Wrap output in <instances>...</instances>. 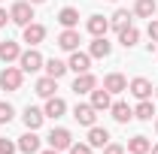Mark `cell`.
I'll use <instances>...</instances> for the list:
<instances>
[{
    "mask_svg": "<svg viewBox=\"0 0 158 154\" xmlns=\"http://www.w3.org/2000/svg\"><path fill=\"white\" fill-rule=\"evenodd\" d=\"M9 21L19 24V27H27V24L34 21V3H27V0L12 3V6H9Z\"/></svg>",
    "mask_w": 158,
    "mask_h": 154,
    "instance_id": "6da1fadb",
    "label": "cell"
},
{
    "mask_svg": "<svg viewBox=\"0 0 158 154\" xmlns=\"http://www.w3.org/2000/svg\"><path fill=\"white\" fill-rule=\"evenodd\" d=\"M21 82H24V73H21V67H3V73H0V88L3 91H19Z\"/></svg>",
    "mask_w": 158,
    "mask_h": 154,
    "instance_id": "7a4b0ae2",
    "label": "cell"
},
{
    "mask_svg": "<svg viewBox=\"0 0 158 154\" xmlns=\"http://www.w3.org/2000/svg\"><path fill=\"white\" fill-rule=\"evenodd\" d=\"M43 55H40L37 48H27V52H21L19 55V67H21V73H37V70H43Z\"/></svg>",
    "mask_w": 158,
    "mask_h": 154,
    "instance_id": "3957f363",
    "label": "cell"
},
{
    "mask_svg": "<svg viewBox=\"0 0 158 154\" xmlns=\"http://www.w3.org/2000/svg\"><path fill=\"white\" fill-rule=\"evenodd\" d=\"M49 145H52L55 151H67V148L73 145V133H70L67 127H55V130L49 133Z\"/></svg>",
    "mask_w": 158,
    "mask_h": 154,
    "instance_id": "277c9868",
    "label": "cell"
},
{
    "mask_svg": "<svg viewBox=\"0 0 158 154\" xmlns=\"http://www.w3.org/2000/svg\"><path fill=\"white\" fill-rule=\"evenodd\" d=\"M67 70H73V73H88V70H91V55H88V52H70V60H67Z\"/></svg>",
    "mask_w": 158,
    "mask_h": 154,
    "instance_id": "5b68a950",
    "label": "cell"
},
{
    "mask_svg": "<svg viewBox=\"0 0 158 154\" xmlns=\"http://www.w3.org/2000/svg\"><path fill=\"white\" fill-rule=\"evenodd\" d=\"M73 118H76L82 127H94V118H98V109L91 106V103H76V109H73Z\"/></svg>",
    "mask_w": 158,
    "mask_h": 154,
    "instance_id": "8992f818",
    "label": "cell"
},
{
    "mask_svg": "<svg viewBox=\"0 0 158 154\" xmlns=\"http://www.w3.org/2000/svg\"><path fill=\"white\" fill-rule=\"evenodd\" d=\"M79 42H82V37H79L76 27H64V30L58 33V45L64 48V52H76Z\"/></svg>",
    "mask_w": 158,
    "mask_h": 154,
    "instance_id": "52a82bcc",
    "label": "cell"
},
{
    "mask_svg": "<svg viewBox=\"0 0 158 154\" xmlns=\"http://www.w3.org/2000/svg\"><path fill=\"white\" fill-rule=\"evenodd\" d=\"M21 121H24L27 130H40L43 121H46V115H43V109H37V106H27V109L21 112Z\"/></svg>",
    "mask_w": 158,
    "mask_h": 154,
    "instance_id": "ba28073f",
    "label": "cell"
},
{
    "mask_svg": "<svg viewBox=\"0 0 158 154\" xmlns=\"http://www.w3.org/2000/svg\"><path fill=\"white\" fill-rule=\"evenodd\" d=\"M128 91L137 97V100H149V97H152V82H149V79H143V76H137V79H131Z\"/></svg>",
    "mask_w": 158,
    "mask_h": 154,
    "instance_id": "9c48e42d",
    "label": "cell"
},
{
    "mask_svg": "<svg viewBox=\"0 0 158 154\" xmlns=\"http://www.w3.org/2000/svg\"><path fill=\"white\" fill-rule=\"evenodd\" d=\"M43 39H46V27H43V24H37V21H31V24L24 27V42H27L31 48H37Z\"/></svg>",
    "mask_w": 158,
    "mask_h": 154,
    "instance_id": "30bf717a",
    "label": "cell"
},
{
    "mask_svg": "<svg viewBox=\"0 0 158 154\" xmlns=\"http://www.w3.org/2000/svg\"><path fill=\"white\" fill-rule=\"evenodd\" d=\"M94 88H98V79L91 76V73H79V76L73 79V91H76V94H91Z\"/></svg>",
    "mask_w": 158,
    "mask_h": 154,
    "instance_id": "8fae6325",
    "label": "cell"
},
{
    "mask_svg": "<svg viewBox=\"0 0 158 154\" xmlns=\"http://www.w3.org/2000/svg\"><path fill=\"white\" fill-rule=\"evenodd\" d=\"M88 145L91 148H103V145H110V130L106 127H88Z\"/></svg>",
    "mask_w": 158,
    "mask_h": 154,
    "instance_id": "7c38bea8",
    "label": "cell"
},
{
    "mask_svg": "<svg viewBox=\"0 0 158 154\" xmlns=\"http://www.w3.org/2000/svg\"><path fill=\"white\" fill-rule=\"evenodd\" d=\"M19 151H24V154H37L40 151V136H37V130H27L24 136H19Z\"/></svg>",
    "mask_w": 158,
    "mask_h": 154,
    "instance_id": "4fadbf2b",
    "label": "cell"
},
{
    "mask_svg": "<svg viewBox=\"0 0 158 154\" xmlns=\"http://www.w3.org/2000/svg\"><path fill=\"white\" fill-rule=\"evenodd\" d=\"M85 30H88L91 37H106V30H110V21L103 18V15H91V18L85 21Z\"/></svg>",
    "mask_w": 158,
    "mask_h": 154,
    "instance_id": "5bb4252c",
    "label": "cell"
},
{
    "mask_svg": "<svg viewBox=\"0 0 158 154\" xmlns=\"http://www.w3.org/2000/svg\"><path fill=\"white\" fill-rule=\"evenodd\" d=\"M103 88L110 94H122V91H128V79L122 76V73H110V76L103 79Z\"/></svg>",
    "mask_w": 158,
    "mask_h": 154,
    "instance_id": "9a60e30c",
    "label": "cell"
},
{
    "mask_svg": "<svg viewBox=\"0 0 158 154\" xmlns=\"http://www.w3.org/2000/svg\"><path fill=\"white\" fill-rule=\"evenodd\" d=\"M34 91H37L40 97H55V91H58V79H52V76H43V79H37V85H34Z\"/></svg>",
    "mask_w": 158,
    "mask_h": 154,
    "instance_id": "2e32d148",
    "label": "cell"
},
{
    "mask_svg": "<svg viewBox=\"0 0 158 154\" xmlns=\"http://www.w3.org/2000/svg\"><path fill=\"white\" fill-rule=\"evenodd\" d=\"M19 55H21L19 42H12V39H3V42H0V60H3V64L19 60Z\"/></svg>",
    "mask_w": 158,
    "mask_h": 154,
    "instance_id": "e0dca14e",
    "label": "cell"
},
{
    "mask_svg": "<svg viewBox=\"0 0 158 154\" xmlns=\"http://www.w3.org/2000/svg\"><path fill=\"white\" fill-rule=\"evenodd\" d=\"M110 52H113V42H106V37H94V42L88 45L91 58H110Z\"/></svg>",
    "mask_w": 158,
    "mask_h": 154,
    "instance_id": "ac0fdd59",
    "label": "cell"
},
{
    "mask_svg": "<svg viewBox=\"0 0 158 154\" xmlns=\"http://www.w3.org/2000/svg\"><path fill=\"white\" fill-rule=\"evenodd\" d=\"M64 112H67V103H64L61 97H49V100H46V109H43L46 118H61Z\"/></svg>",
    "mask_w": 158,
    "mask_h": 154,
    "instance_id": "d6986e66",
    "label": "cell"
},
{
    "mask_svg": "<svg viewBox=\"0 0 158 154\" xmlns=\"http://www.w3.org/2000/svg\"><path fill=\"white\" fill-rule=\"evenodd\" d=\"M110 112H113V118H116L118 124H128V121H134V109H131L128 103H122V100L110 106Z\"/></svg>",
    "mask_w": 158,
    "mask_h": 154,
    "instance_id": "ffe728a7",
    "label": "cell"
},
{
    "mask_svg": "<svg viewBox=\"0 0 158 154\" xmlns=\"http://www.w3.org/2000/svg\"><path fill=\"white\" fill-rule=\"evenodd\" d=\"M91 106H94L98 112H106V109L113 106V100H110V91H106V88H94V91H91Z\"/></svg>",
    "mask_w": 158,
    "mask_h": 154,
    "instance_id": "44dd1931",
    "label": "cell"
},
{
    "mask_svg": "<svg viewBox=\"0 0 158 154\" xmlns=\"http://www.w3.org/2000/svg\"><path fill=\"white\" fill-rule=\"evenodd\" d=\"M137 39H140V30L134 27V24H128V27H122V30H118V42H122L125 48H134V45H137Z\"/></svg>",
    "mask_w": 158,
    "mask_h": 154,
    "instance_id": "7402d4cb",
    "label": "cell"
},
{
    "mask_svg": "<svg viewBox=\"0 0 158 154\" xmlns=\"http://www.w3.org/2000/svg\"><path fill=\"white\" fill-rule=\"evenodd\" d=\"M155 12H158L155 0H137V3H134V15H140V18H152Z\"/></svg>",
    "mask_w": 158,
    "mask_h": 154,
    "instance_id": "603a6c76",
    "label": "cell"
},
{
    "mask_svg": "<svg viewBox=\"0 0 158 154\" xmlns=\"http://www.w3.org/2000/svg\"><path fill=\"white\" fill-rule=\"evenodd\" d=\"M152 148V142L146 139V136H134V139H128V154H149Z\"/></svg>",
    "mask_w": 158,
    "mask_h": 154,
    "instance_id": "cb8c5ba5",
    "label": "cell"
},
{
    "mask_svg": "<svg viewBox=\"0 0 158 154\" xmlns=\"http://www.w3.org/2000/svg\"><path fill=\"white\" fill-rule=\"evenodd\" d=\"M131 15H134V12H128V9H116V12H113V18H110V27L118 33L122 27H128V24H131Z\"/></svg>",
    "mask_w": 158,
    "mask_h": 154,
    "instance_id": "d4e9b609",
    "label": "cell"
},
{
    "mask_svg": "<svg viewBox=\"0 0 158 154\" xmlns=\"http://www.w3.org/2000/svg\"><path fill=\"white\" fill-rule=\"evenodd\" d=\"M134 118H140V121H152V118H155V106H152V100H140L137 109H134Z\"/></svg>",
    "mask_w": 158,
    "mask_h": 154,
    "instance_id": "484cf974",
    "label": "cell"
},
{
    "mask_svg": "<svg viewBox=\"0 0 158 154\" xmlns=\"http://www.w3.org/2000/svg\"><path fill=\"white\" fill-rule=\"evenodd\" d=\"M58 21L64 24V27H76L79 24V9H73V6H64L58 12Z\"/></svg>",
    "mask_w": 158,
    "mask_h": 154,
    "instance_id": "4316f807",
    "label": "cell"
},
{
    "mask_svg": "<svg viewBox=\"0 0 158 154\" xmlns=\"http://www.w3.org/2000/svg\"><path fill=\"white\" fill-rule=\"evenodd\" d=\"M43 67H46V76H52V79H61L64 73H67V64H64V60H58V58L46 60Z\"/></svg>",
    "mask_w": 158,
    "mask_h": 154,
    "instance_id": "83f0119b",
    "label": "cell"
},
{
    "mask_svg": "<svg viewBox=\"0 0 158 154\" xmlns=\"http://www.w3.org/2000/svg\"><path fill=\"white\" fill-rule=\"evenodd\" d=\"M12 118H15V109L9 103H0V124H9Z\"/></svg>",
    "mask_w": 158,
    "mask_h": 154,
    "instance_id": "f1b7e54d",
    "label": "cell"
},
{
    "mask_svg": "<svg viewBox=\"0 0 158 154\" xmlns=\"http://www.w3.org/2000/svg\"><path fill=\"white\" fill-rule=\"evenodd\" d=\"M15 151H19V142H12V139L3 136L0 139V154H15Z\"/></svg>",
    "mask_w": 158,
    "mask_h": 154,
    "instance_id": "f546056e",
    "label": "cell"
},
{
    "mask_svg": "<svg viewBox=\"0 0 158 154\" xmlns=\"http://www.w3.org/2000/svg\"><path fill=\"white\" fill-rule=\"evenodd\" d=\"M67 154H91V145H88V142H73V145L67 148Z\"/></svg>",
    "mask_w": 158,
    "mask_h": 154,
    "instance_id": "4dcf8cb0",
    "label": "cell"
},
{
    "mask_svg": "<svg viewBox=\"0 0 158 154\" xmlns=\"http://www.w3.org/2000/svg\"><path fill=\"white\" fill-rule=\"evenodd\" d=\"M146 33L152 42H158V18H149V27H146Z\"/></svg>",
    "mask_w": 158,
    "mask_h": 154,
    "instance_id": "1f68e13d",
    "label": "cell"
},
{
    "mask_svg": "<svg viewBox=\"0 0 158 154\" xmlns=\"http://www.w3.org/2000/svg\"><path fill=\"white\" fill-rule=\"evenodd\" d=\"M103 154H125V148H122V145H113V142H110V145H103Z\"/></svg>",
    "mask_w": 158,
    "mask_h": 154,
    "instance_id": "d6a6232c",
    "label": "cell"
},
{
    "mask_svg": "<svg viewBox=\"0 0 158 154\" xmlns=\"http://www.w3.org/2000/svg\"><path fill=\"white\" fill-rule=\"evenodd\" d=\"M6 21H9V12H6V9L0 6V27H6Z\"/></svg>",
    "mask_w": 158,
    "mask_h": 154,
    "instance_id": "836d02e7",
    "label": "cell"
},
{
    "mask_svg": "<svg viewBox=\"0 0 158 154\" xmlns=\"http://www.w3.org/2000/svg\"><path fill=\"white\" fill-rule=\"evenodd\" d=\"M149 154H158V145H152V148H149Z\"/></svg>",
    "mask_w": 158,
    "mask_h": 154,
    "instance_id": "e575fe53",
    "label": "cell"
},
{
    "mask_svg": "<svg viewBox=\"0 0 158 154\" xmlns=\"http://www.w3.org/2000/svg\"><path fill=\"white\" fill-rule=\"evenodd\" d=\"M27 3H34V6H37V3H46V0H27Z\"/></svg>",
    "mask_w": 158,
    "mask_h": 154,
    "instance_id": "d590c367",
    "label": "cell"
},
{
    "mask_svg": "<svg viewBox=\"0 0 158 154\" xmlns=\"http://www.w3.org/2000/svg\"><path fill=\"white\" fill-rule=\"evenodd\" d=\"M43 154H58V151H55V148H49V151H43Z\"/></svg>",
    "mask_w": 158,
    "mask_h": 154,
    "instance_id": "8d00e7d4",
    "label": "cell"
},
{
    "mask_svg": "<svg viewBox=\"0 0 158 154\" xmlns=\"http://www.w3.org/2000/svg\"><path fill=\"white\" fill-rule=\"evenodd\" d=\"M155 130H158V118H155Z\"/></svg>",
    "mask_w": 158,
    "mask_h": 154,
    "instance_id": "74e56055",
    "label": "cell"
},
{
    "mask_svg": "<svg viewBox=\"0 0 158 154\" xmlns=\"http://www.w3.org/2000/svg\"><path fill=\"white\" fill-rule=\"evenodd\" d=\"M155 97H158V88H155Z\"/></svg>",
    "mask_w": 158,
    "mask_h": 154,
    "instance_id": "f35d334b",
    "label": "cell"
},
{
    "mask_svg": "<svg viewBox=\"0 0 158 154\" xmlns=\"http://www.w3.org/2000/svg\"><path fill=\"white\" fill-rule=\"evenodd\" d=\"M155 15H158V12H155Z\"/></svg>",
    "mask_w": 158,
    "mask_h": 154,
    "instance_id": "ab89813d",
    "label": "cell"
}]
</instances>
